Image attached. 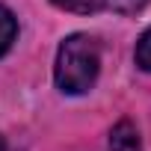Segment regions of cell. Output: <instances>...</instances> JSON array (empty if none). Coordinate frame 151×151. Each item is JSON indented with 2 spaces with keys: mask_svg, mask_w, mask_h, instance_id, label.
Returning a JSON list of instances; mask_svg holds the SVG:
<instances>
[{
  "mask_svg": "<svg viewBox=\"0 0 151 151\" xmlns=\"http://www.w3.org/2000/svg\"><path fill=\"white\" fill-rule=\"evenodd\" d=\"M101 71V47L92 36L74 33L68 36L56 50L53 80L62 95H86Z\"/></svg>",
  "mask_w": 151,
  "mask_h": 151,
  "instance_id": "cell-1",
  "label": "cell"
},
{
  "mask_svg": "<svg viewBox=\"0 0 151 151\" xmlns=\"http://www.w3.org/2000/svg\"><path fill=\"white\" fill-rule=\"evenodd\" d=\"M142 142H139V130L124 119L119 122L113 130H110V151H139Z\"/></svg>",
  "mask_w": 151,
  "mask_h": 151,
  "instance_id": "cell-2",
  "label": "cell"
},
{
  "mask_svg": "<svg viewBox=\"0 0 151 151\" xmlns=\"http://www.w3.org/2000/svg\"><path fill=\"white\" fill-rule=\"evenodd\" d=\"M15 36H18V21H15V15H12L6 6H0V56L12 47Z\"/></svg>",
  "mask_w": 151,
  "mask_h": 151,
  "instance_id": "cell-3",
  "label": "cell"
},
{
  "mask_svg": "<svg viewBox=\"0 0 151 151\" xmlns=\"http://www.w3.org/2000/svg\"><path fill=\"white\" fill-rule=\"evenodd\" d=\"M50 3L65 12H80V15H92L104 9V0H50Z\"/></svg>",
  "mask_w": 151,
  "mask_h": 151,
  "instance_id": "cell-4",
  "label": "cell"
},
{
  "mask_svg": "<svg viewBox=\"0 0 151 151\" xmlns=\"http://www.w3.org/2000/svg\"><path fill=\"white\" fill-rule=\"evenodd\" d=\"M136 65L151 74V30H145L136 42Z\"/></svg>",
  "mask_w": 151,
  "mask_h": 151,
  "instance_id": "cell-5",
  "label": "cell"
},
{
  "mask_svg": "<svg viewBox=\"0 0 151 151\" xmlns=\"http://www.w3.org/2000/svg\"><path fill=\"white\" fill-rule=\"evenodd\" d=\"M148 0H104V9H113V12H122V15H133Z\"/></svg>",
  "mask_w": 151,
  "mask_h": 151,
  "instance_id": "cell-6",
  "label": "cell"
},
{
  "mask_svg": "<svg viewBox=\"0 0 151 151\" xmlns=\"http://www.w3.org/2000/svg\"><path fill=\"white\" fill-rule=\"evenodd\" d=\"M0 151H6V142H3V136H0Z\"/></svg>",
  "mask_w": 151,
  "mask_h": 151,
  "instance_id": "cell-7",
  "label": "cell"
}]
</instances>
